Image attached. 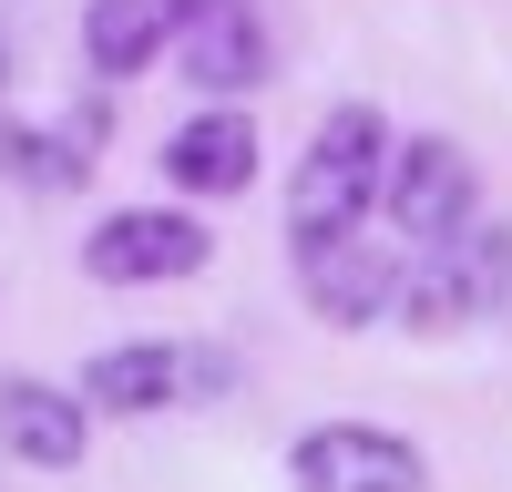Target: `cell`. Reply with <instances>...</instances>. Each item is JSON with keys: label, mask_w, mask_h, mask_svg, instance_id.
Masks as SVG:
<instances>
[{"label": "cell", "mask_w": 512, "mask_h": 492, "mask_svg": "<svg viewBox=\"0 0 512 492\" xmlns=\"http://www.w3.org/2000/svg\"><path fill=\"white\" fill-rule=\"evenodd\" d=\"M287 482L297 492H431V462L379 421H328V431H297Z\"/></svg>", "instance_id": "4"}, {"label": "cell", "mask_w": 512, "mask_h": 492, "mask_svg": "<svg viewBox=\"0 0 512 492\" xmlns=\"http://www.w3.org/2000/svg\"><path fill=\"white\" fill-rule=\"evenodd\" d=\"M0 451H21L31 472H72L82 451H93L82 390H52V380H31V369H11V380H0Z\"/></svg>", "instance_id": "8"}, {"label": "cell", "mask_w": 512, "mask_h": 492, "mask_svg": "<svg viewBox=\"0 0 512 492\" xmlns=\"http://www.w3.org/2000/svg\"><path fill=\"white\" fill-rule=\"evenodd\" d=\"M379 205H390L400 246H441V236H461V226H472V205H482L472 154H461L451 134H410V144H390V185H379Z\"/></svg>", "instance_id": "3"}, {"label": "cell", "mask_w": 512, "mask_h": 492, "mask_svg": "<svg viewBox=\"0 0 512 492\" xmlns=\"http://www.w3.org/2000/svg\"><path fill=\"white\" fill-rule=\"evenodd\" d=\"M512 298V226H461L441 246H400V287H390V318L410 339H451Z\"/></svg>", "instance_id": "2"}, {"label": "cell", "mask_w": 512, "mask_h": 492, "mask_svg": "<svg viewBox=\"0 0 512 492\" xmlns=\"http://www.w3.org/2000/svg\"><path fill=\"white\" fill-rule=\"evenodd\" d=\"M226 359H185L175 339H134V349H103L82 369V410H164L185 390H216Z\"/></svg>", "instance_id": "6"}, {"label": "cell", "mask_w": 512, "mask_h": 492, "mask_svg": "<svg viewBox=\"0 0 512 492\" xmlns=\"http://www.w3.org/2000/svg\"><path fill=\"white\" fill-rule=\"evenodd\" d=\"M164 175L185 195H236L256 175V123L236 103H205L195 123H175V144H164Z\"/></svg>", "instance_id": "11"}, {"label": "cell", "mask_w": 512, "mask_h": 492, "mask_svg": "<svg viewBox=\"0 0 512 492\" xmlns=\"http://www.w3.org/2000/svg\"><path fill=\"white\" fill-rule=\"evenodd\" d=\"M82 154H93V134H31V123L0 113V175H21V185H41V195H62V185H82Z\"/></svg>", "instance_id": "12"}, {"label": "cell", "mask_w": 512, "mask_h": 492, "mask_svg": "<svg viewBox=\"0 0 512 492\" xmlns=\"http://www.w3.org/2000/svg\"><path fill=\"white\" fill-rule=\"evenodd\" d=\"M185 21H195V0H93V11H82V62L103 82H134L144 62L175 52Z\"/></svg>", "instance_id": "9"}, {"label": "cell", "mask_w": 512, "mask_h": 492, "mask_svg": "<svg viewBox=\"0 0 512 492\" xmlns=\"http://www.w3.org/2000/svg\"><path fill=\"white\" fill-rule=\"evenodd\" d=\"M379 185H390V123H379L369 103H338L308 134L297 175H287V236H297V257L359 236V216L379 205Z\"/></svg>", "instance_id": "1"}, {"label": "cell", "mask_w": 512, "mask_h": 492, "mask_svg": "<svg viewBox=\"0 0 512 492\" xmlns=\"http://www.w3.org/2000/svg\"><path fill=\"white\" fill-rule=\"evenodd\" d=\"M0 72H11V41H0Z\"/></svg>", "instance_id": "13"}, {"label": "cell", "mask_w": 512, "mask_h": 492, "mask_svg": "<svg viewBox=\"0 0 512 492\" xmlns=\"http://www.w3.org/2000/svg\"><path fill=\"white\" fill-rule=\"evenodd\" d=\"M175 62L195 93H256L267 82V21L256 0H195V21L175 31Z\"/></svg>", "instance_id": "7"}, {"label": "cell", "mask_w": 512, "mask_h": 492, "mask_svg": "<svg viewBox=\"0 0 512 492\" xmlns=\"http://www.w3.org/2000/svg\"><path fill=\"white\" fill-rule=\"evenodd\" d=\"M205 257H216V246H205V226L185 205H123V216H103L82 236V267L103 287H164V277H195Z\"/></svg>", "instance_id": "5"}, {"label": "cell", "mask_w": 512, "mask_h": 492, "mask_svg": "<svg viewBox=\"0 0 512 492\" xmlns=\"http://www.w3.org/2000/svg\"><path fill=\"white\" fill-rule=\"evenodd\" d=\"M297 287H308V308H318V318H338V328H369V318H390L400 257H379V246L338 236V246H318V257H297Z\"/></svg>", "instance_id": "10"}]
</instances>
